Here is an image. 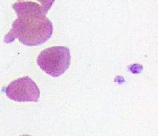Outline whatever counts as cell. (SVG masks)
I'll use <instances>...</instances> for the list:
<instances>
[{"mask_svg": "<svg viewBox=\"0 0 158 136\" xmlns=\"http://www.w3.org/2000/svg\"><path fill=\"white\" fill-rule=\"evenodd\" d=\"M18 18L12 22V29L5 35L4 42L11 43L17 38L27 46L43 44L53 32L52 22L40 9L24 2L12 5Z\"/></svg>", "mask_w": 158, "mask_h": 136, "instance_id": "cell-1", "label": "cell"}, {"mask_svg": "<svg viewBox=\"0 0 158 136\" xmlns=\"http://www.w3.org/2000/svg\"><path fill=\"white\" fill-rule=\"evenodd\" d=\"M70 51L65 46H53L42 51L37 57L39 67L52 77H59L69 69Z\"/></svg>", "mask_w": 158, "mask_h": 136, "instance_id": "cell-2", "label": "cell"}, {"mask_svg": "<svg viewBox=\"0 0 158 136\" xmlns=\"http://www.w3.org/2000/svg\"><path fill=\"white\" fill-rule=\"evenodd\" d=\"M6 95L9 98L18 102L39 101L40 89L35 82L28 76L14 80L6 87Z\"/></svg>", "mask_w": 158, "mask_h": 136, "instance_id": "cell-3", "label": "cell"}, {"mask_svg": "<svg viewBox=\"0 0 158 136\" xmlns=\"http://www.w3.org/2000/svg\"><path fill=\"white\" fill-rule=\"evenodd\" d=\"M18 2H28L36 5L41 9L43 14L46 15L48 11L51 9L55 0H18Z\"/></svg>", "mask_w": 158, "mask_h": 136, "instance_id": "cell-4", "label": "cell"}, {"mask_svg": "<svg viewBox=\"0 0 158 136\" xmlns=\"http://www.w3.org/2000/svg\"><path fill=\"white\" fill-rule=\"evenodd\" d=\"M20 136H31V135H20Z\"/></svg>", "mask_w": 158, "mask_h": 136, "instance_id": "cell-5", "label": "cell"}]
</instances>
